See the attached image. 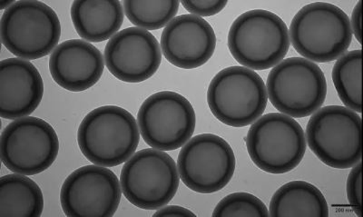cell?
<instances>
[{"instance_id":"20","label":"cell","mask_w":363,"mask_h":217,"mask_svg":"<svg viewBox=\"0 0 363 217\" xmlns=\"http://www.w3.org/2000/svg\"><path fill=\"white\" fill-rule=\"evenodd\" d=\"M44 196L40 186L21 174L0 178V217H40Z\"/></svg>"},{"instance_id":"3","label":"cell","mask_w":363,"mask_h":217,"mask_svg":"<svg viewBox=\"0 0 363 217\" xmlns=\"http://www.w3.org/2000/svg\"><path fill=\"white\" fill-rule=\"evenodd\" d=\"M230 53L240 65L254 70L277 66L290 48L286 24L274 13L255 9L240 15L228 34Z\"/></svg>"},{"instance_id":"27","label":"cell","mask_w":363,"mask_h":217,"mask_svg":"<svg viewBox=\"0 0 363 217\" xmlns=\"http://www.w3.org/2000/svg\"><path fill=\"white\" fill-rule=\"evenodd\" d=\"M362 2L359 0L353 9L351 22L352 34L355 35L359 44H362Z\"/></svg>"},{"instance_id":"8","label":"cell","mask_w":363,"mask_h":217,"mask_svg":"<svg viewBox=\"0 0 363 217\" xmlns=\"http://www.w3.org/2000/svg\"><path fill=\"white\" fill-rule=\"evenodd\" d=\"M267 95L272 105L281 114L303 118L322 108L327 95L323 70L312 61L290 57L271 70Z\"/></svg>"},{"instance_id":"19","label":"cell","mask_w":363,"mask_h":217,"mask_svg":"<svg viewBox=\"0 0 363 217\" xmlns=\"http://www.w3.org/2000/svg\"><path fill=\"white\" fill-rule=\"evenodd\" d=\"M269 216L326 217L329 216V206L323 194L313 184L291 181L272 196Z\"/></svg>"},{"instance_id":"12","label":"cell","mask_w":363,"mask_h":217,"mask_svg":"<svg viewBox=\"0 0 363 217\" xmlns=\"http://www.w3.org/2000/svg\"><path fill=\"white\" fill-rule=\"evenodd\" d=\"M138 121L145 143L158 150L173 151L192 138L196 116L186 97L177 92L162 91L145 100Z\"/></svg>"},{"instance_id":"28","label":"cell","mask_w":363,"mask_h":217,"mask_svg":"<svg viewBox=\"0 0 363 217\" xmlns=\"http://www.w3.org/2000/svg\"><path fill=\"white\" fill-rule=\"evenodd\" d=\"M16 1H13V0H4V1L0 2V9H8L11 8V6L14 4Z\"/></svg>"},{"instance_id":"22","label":"cell","mask_w":363,"mask_h":217,"mask_svg":"<svg viewBox=\"0 0 363 217\" xmlns=\"http://www.w3.org/2000/svg\"><path fill=\"white\" fill-rule=\"evenodd\" d=\"M180 1L177 0H125L126 17L136 28L158 30L173 21Z\"/></svg>"},{"instance_id":"5","label":"cell","mask_w":363,"mask_h":217,"mask_svg":"<svg viewBox=\"0 0 363 217\" xmlns=\"http://www.w3.org/2000/svg\"><path fill=\"white\" fill-rule=\"evenodd\" d=\"M207 102L220 122L233 128H245L264 114L267 89L254 70L238 66L226 67L211 81Z\"/></svg>"},{"instance_id":"18","label":"cell","mask_w":363,"mask_h":217,"mask_svg":"<svg viewBox=\"0 0 363 217\" xmlns=\"http://www.w3.org/2000/svg\"><path fill=\"white\" fill-rule=\"evenodd\" d=\"M70 12L77 34L94 43L111 40L125 18L118 0H76Z\"/></svg>"},{"instance_id":"21","label":"cell","mask_w":363,"mask_h":217,"mask_svg":"<svg viewBox=\"0 0 363 217\" xmlns=\"http://www.w3.org/2000/svg\"><path fill=\"white\" fill-rule=\"evenodd\" d=\"M362 50L340 57L333 67V81L342 102L356 113H362Z\"/></svg>"},{"instance_id":"24","label":"cell","mask_w":363,"mask_h":217,"mask_svg":"<svg viewBox=\"0 0 363 217\" xmlns=\"http://www.w3.org/2000/svg\"><path fill=\"white\" fill-rule=\"evenodd\" d=\"M362 162L353 167L347 180V197L353 211L362 216Z\"/></svg>"},{"instance_id":"10","label":"cell","mask_w":363,"mask_h":217,"mask_svg":"<svg viewBox=\"0 0 363 217\" xmlns=\"http://www.w3.org/2000/svg\"><path fill=\"white\" fill-rule=\"evenodd\" d=\"M1 160L13 173L35 176L56 161L60 140L44 119L28 116L17 119L1 133Z\"/></svg>"},{"instance_id":"16","label":"cell","mask_w":363,"mask_h":217,"mask_svg":"<svg viewBox=\"0 0 363 217\" xmlns=\"http://www.w3.org/2000/svg\"><path fill=\"white\" fill-rule=\"evenodd\" d=\"M44 83L33 64L21 58L0 63V115L15 121L30 116L40 105Z\"/></svg>"},{"instance_id":"4","label":"cell","mask_w":363,"mask_h":217,"mask_svg":"<svg viewBox=\"0 0 363 217\" xmlns=\"http://www.w3.org/2000/svg\"><path fill=\"white\" fill-rule=\"evenodd\" d=\"M0 33L11 53L34 60L47 57L57 47L61 24L57 13L44 2L21 0L3 13Z\"/></svg>"},{"instance_id":"7","label":"cell","mask_w":363,"mask_h":217,"mask_svg":"<svg viewBox=\"0 0 363 217\" xmlns=\"http://www.w3.org/2000/svg\"><path fill=\"white\" fill-rule=\"evenodd\" d=\"M246 145L255 166L274 174L295 169L307 148L306 133L299 123L281 113H269L255 122Z\"/></svg>"},{"instance_id":"1","label":"cell","mask_w":363,"mask_h":217,"mask_svg":"<svg viewBox=\"0 0 363 217\" xmlns=\"http://www.w3.org/2000/svg\"><path fill=\"white\" fill-rule=\"evenodd\" d=\"M140 141L138 123L130 112L105 106L85 116L77 131V143L87 160L96 166H120L133 157Z\"/></svg>"},{"instance_id":"15","label":"cell","mask_w":363,"mask_h":217,"mask_svg":"<svg viewBox=\"0 0 363 217\" xmlns=\"http://www.w3.org/2000/svg\"><path fill=\"white\" fill-rule=\"evenodd\" d=\"M216 48V37L212 26L192 14L174 18L162 33V52L168 62L179 69L203 66L213 57Z\"/></svg>"},{"instance_id":"6","label":"cell","mask_w":363,"mask_h":217,"mask_svg":"<svg viewBox=\"0 0 363 217\" xmlns=\"http://www.w3.org/2000/svg\"><path fill=\"white\" fill-rule=\"evenodd\" d=\"M308 145L323 164L348 169L362 160V118L342 106L320 108L306 128Z\"/></svg>"},{"instance_id":"2","label":"cell","mask_w":363,"mask_h":217,"mask_svg":"<svg viewBox=\"0 0 363 217\" xmlns=\"http://www.w3.org/2000/svg\"><path fill=\"white\" fill-rule=\"evenodd\" d=\"M289 35L301 56L312 62L328 63L345 55L353 34L348 16L339 6L314 2L294 16Z\"/></svg>"},{"instance_id":"9","label":"cell","mask_w":363,"mask_h":217,"mask_svg":"<svg viewBox=\"0 0 363 217\" xmlns=\"http://www.w3.org/2000/svg\"><path fill=\"white\" fill-rule=\"evenodd\" d=\"M126 199L138 208L157 210L167 205L179 187L176 162L155 148L138 151L125 162L120 174Z\"/></svg>"},{"instance_id":"23","label":"cell","mask_w":363,"mask_h":217,"mask_svg":"<svg viewBox=\"0 0 363 217\" xmlns=\"http://www.w3.org/2000/svg\"><path fill=\"white\" fill-rule=\"evenodd\" d=\"M213 217H267L269 210L254 194L238 192L228 194L216 206Z\"/></svg>"},{"instance_id":"17","label":"cell","mask_w":363,"mask_h":217,"mask_svg":"<svg viewBox=\"0 0 363 217\" xmlns=\"http://www.w3.org/2000/svg\"><path fill=\"white\" fill-rule=\"evenodd\" d=\"M105 69L99 48L82 40H70L58 45L50 58L52 79L71 92H81L95 86Z\"/></svg>"},{"instance_id":"11","label":"cell","mask_w":363,"mask_h":217,"mask_svg":"<svg viewBox=\"0 0 363 217\" xmlns=\"http://www.w3.org/2000/svg\"><path fill=\"white\" fill-rule=\"evenodd\" d=\"M233 148L219 135L201 134L191 138L178 155L179 176L188 189L212 194L225 189L235 174Z\"/></svg>"},{"instance_id":"26","label":"cell","mask_w":363,"mask_h":217,"mask_svg":"<svg viewBox=\"0 0 363 217\" xmlns=\"http://www.w3.org/2000/svg\"><path fill=\"white\" fill-rule=\"evenodd\" d=\"M155 217H196V213L190 211L189 209L178 206H165L164 208L159 210L154 215Z\"/></svg>"},{"instance_id":"14","label":"cell","mask_w":363,"mask_h":217,"mask_svg":"<svg viewBox=\"0 0 363 217\" xmlns=\"http://www.w3.org/2000/svg\"><path fill=\"white\" fill-rule=\"evenodd\" d=\"M105 61L110 73L123 82H144L160 67V44L145 29H123L106 44Z\"/></svg>"},{"instance_id":"13","label":"cell","mask_w":363,"mask_h":217,"mask_svg":"<svg viewBox=\"0 0 363 217\" xmlns=\"http://www.w3.org/2000/svg\"><path fill=\"white\" fill-rule=\"evenodd\" d=\"M122 189L108 168L85 166L74 170L61 187L60 203L70 217H110L118 211Z\"/></svg>"},{"instance_id":"25","label":"cell","mask_w":363,"mask_h":217,"mask_svg":"<svg viewBox=\"0 0 363 217\" xmlns=\"http://www.w3.org/2000/svg\"><path fill=\"white\" fill-rule=\"evenodd\" d=\"M227 3V0H183L180 4L197 17H211L221 12Z\"/></svg>"}]
</instances>
